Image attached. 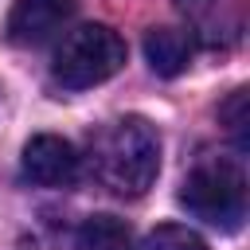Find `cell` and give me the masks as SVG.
Returning a JSON list of instances; mask_svg holds the SVG:
<instances>
[{
	"label": "cell",
	"mask_w": 250,
	"mask_h": 250,
	"mask_svg": "<svg viewBox=\"0 0 250 250\" xmlns=\"http://www.w3.org/2000/svg\"><path fill=\"white\" fill-rule=\"evenodd\" d=\"M219 117L227 121V129H230L234 145H238V148H246V90H234V94H230V102L219 109Z\"/></svg>",
	"instance_id": "9c48e42d"
},
{
	"label": "cell",
	"mask_w": 250,
	"mask_h": 250,
	"mask_svg": "<svg viewBox=\"0 0 250 250\" xmlns=\"http://www.w3.org/2000/svg\"><path fill=\"white\" fill-rule=\"evenodd\" d=\"M90 160L113 195H145L160 172V137L145 117H117L94 137Z\"/></svg>",
	"instance_id": "6da1fadb"
},
{
	"label": "cell",
	"mask_w": 250,
	"mask_h": 250,
	"mask_svg": "<svg viewBox=\"0 0 250 250\" xmlns=\"http://www.w3.org/2000/svg\"><path fill=\"white\" fill-rule=\"evenodd\" d=\"M23 180L39 184V188H66L78 176V152L70 141L55 137V133H39L23 145Z\"/></svg>",
	"instance_id": "277c9868"
},
{
	"label": "cell",
	"mask_w": 250,
	"mask_h": 250,
	"mask_svg": "<svg viewBox=\"0 0 250 250\" xmlns=\"http://www.w3.org/2000/svg\"><path fill=\"white\" fill-rule=\"evenodd\" d=\"M74 8L78 0H16L8 12V39L20 47H39L55 31H62Z\"/></svg>",
	"instance_id": "5b68a950"
},
{
	"label": "cell",
	"mask_w": 250,
	"mask_h": 250,
	"mask_svg": "<svg viewBox=\"0 0 250 250\" xmlns=\"http://www.w3.org/2000/svg\"><path fill=\"white\" fill-rule=\"evenodd\" d=\"M125 39L105 23H82L62 35L51 59V74L66 90H86L105 78H113L125 66Z\"/></svg>",
	"instance_id": "7a4b0ae2"
},
{
	"label": "cell",
	"mask_w": 250,
	"mask_h": 250,
	"mask_svg": "<svg viewBox=\"0 0 250 250\" xmlns=\"http://www.w3.org/2000/svg\"><path fill=\"white\" fill-rule=\"evenodd\" d=\"M176 8H180L184 16H199V12L207 8V0H176Z\"/></svg>",
	"instance_id": "30bf717a"
},
{
	"label": "cell",
	"mask_w": 250,
	"mask_h": 250,
	"mask_svg": "<svg viewBox=\"0 0 250 250\" xmlns=\"http://www.w3.org/2000/svg\"><path fill=\"white\" fill-rule=\"evenodd\" d=\"M141 250H207V242H203L195 230L180 227V223H164V227H156V230L145 238Z\"/></svg>",
	"instance_id": "ba28073f"
},
{
	"label": "cell",
	"mask_w": 250,
	"mask_h": 250,
	"mask_svg": "<svg viewBox=\"0 0 250 250\" xmlns=\"http://www.w3.org/2000/svg\"><path fill=\"white\" fill-rule=\"evenodd\" d=\"M145 59L160 78H176L191 62V35L180 27H152L145 35Z\"/></svg>",
	"instance_id": "8992f818"
},
{
	"label": "cell",
	"mask_w": 250,
	"mask_h": 250,
	"mask_svg": "<svg viewBox=\"0 0 250 250\" xmlns=\"http://www.w3.org/2000/svg\"><path fill=\"white\" fill-rule=\"evenodd\" d=\"M78 250H133L129 227L113 215H90L78 227Z\"/></svg>",
	"instance_id": "52a82bcc"
},
{
	"label": "cell",
	"mask_w": 250,
	"mask_h": 250,
	"mask_svg": "<svg viewBox=\"0 0 250 250\" xmlns=\"http://www.w3.org/2000/svg\"><path fill=\"white\" fill-rule=\"evenodd\" d=\"M180 203L219 227V230H238L242 219H246V180H242V168L230 164V160H203L191 168V176L184 180L180 188Z\"/></svg>",
	"instance_id": "3957f363"
}]
</instances>
